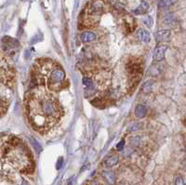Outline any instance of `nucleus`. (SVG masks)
<instances>
[{"label": "nucleus", "instance_id": "obj_1", "mask_svg": "<svg viewBox=\"0 0 186 185\" xmlns=\"http://www.w3.org/2000/svg\"><path fill=\"white\" fill-rule=\"evenodd\" d=\"M26 109L30 123L41 132L53 128L64 114L58 99L42 86H37L29 93Z\"/></svg>", "mask_w": 186, "mask_h": 185}, {"label": "nucleus", "instance_id": "obj_2", "mask_svg": "<svg viewBox=\"0 0 186 185\" xmlns=\"http://www.w3.org/2000/svg\"><path fill=\"white\" fill-rule=\"evenodd\" d=\"M104 10L105 4L103 0H92L86 9L85 24L87 26L94 25L97 23V20H99L101 15L104 12Z\"/></svg>", "mask_w": 186, "mask_h": 185}, {"label": "nucleus", "instance_id": "obj_3", "mask_svg": "<svg viewBox=\"0 0 186 185\" xmlns=\"http://www.w3.org/2000/svg\"><path fill=\"white\" fill-rule=\"evenodd\" d=\"M47 86L53 90H60L66 85V75L64 70L59 65H55L48 76Z\"/></svg>", "mask_w": 186, "mask_h": 185}, {"label": "nucleus", "instance_id": "obj_4", "mask_svg": "<svg viewBox=\"0 0 186 185\" xmlns=\"http://www.w3.org/2000/svg\"><path fill=\"white\" fill-rule=\"evenodd\" d=\"M15 72L11 63L6 58V56H0V79L5 84L11 85L14 81Z\"/></svg>", "mask_w": 186, "mask_h": 185}, {"label": "nucleus", "instance_id": "obj_5", "mask_svg": "<svg viewBox=\"0 0 186 185\" xmlns=\"http://www.w3.org/2000/svg\"><path fill=\"white\" fill-rule=\"evenodd\" d=\"M127 70L129 76H132V78H139L142 73V67L141 64L137 60H131L127 65Z\"/></svg>", "mask_w": 186, "mask_h": 185}, {"label": "nucleus", "instance_id": "obj_6", "mask_svg": "<svg viewBox=\"0 0 186 185\" xmlns=\"http://www.w3.org/2000/svg\"><path fill=\"white\" fill-rule=\"evenodd\" d=\"M167 50H168V46H166V45L157 46L156 48V49H154L153 54V60L156 61V63H159V61L163 60L165 56H166Z\"/></svg>", "mask_w": 186, "mask_h": 185}, {"label": "nucleus", "instance_id": "obj_7", "mask_svg": "<svg viewBox=\"0 0 186 185\" xmlns=\"http://www.w3.org/2000/svg\"><path fill=\"white\" fill-rule=\"evenodd\" d=\"M170 36H171V31L169 29L158 31V32L156 33V35H154L157 42H158V43L166 42V41H168L170 38Z\"/></svg>", "mask_w": 186, "mask_h": 185}, {"label": "nucleus", "instance_id": "obj_8", "mask_svg": "<svg viewBox=\"0 0 186 185\" xmlns=\"http://www.w3.org/2000/svg\"><path fill=\"white\" fill-rule=\"evenodd\" d=\"M80 39L83 43H90L97 39V35L92 31H85L81 34Z\"/></svg>", "mask_w": 186, "mask_h": 185}, {"label": "nucleus", "instance_id": "obj_9", "mask_svg": "<svg viewBox=\"0 0 186 185\" xmlns=\"http://www.w3.org/2000/svg\"><path fill=\"white\" fill-rule=\"evenodd\" d=\"M163 71H164L163 65L160 64V63H156V64H153V65H152L150 67V69H149V75L156 77V76H160L163 73Z\"/></svg>", "mask_w": 186, "mask_h": 185}, {"label": "nucleus", "instance_id": "obj_10", "mask_svg": "<svg viewBox=\"0 0 186 185\" xmlns=\"http://www.w3.org/2000/svg\"><path fill=\"white\" fill-rule=\"evenodd\" d=\"M82 83H83V85L85 86L86 89L88 90L90 93L95 89V83L94 81H93V79L89 76H83V78H82Z\"/></svg>", "mask_w": 186, "mask_h": 185}, {"label": "nucleus", "instance_id": "obj_11", "mask_svg": "<svg viewBox=\"0 0 186 185\" xmlns=\"http://www.w3.org/2000/svg\"><path fill=\"white\" fill-rule=\"evenodd\" d=\"M137 35H138V38L143 43H149L151 40L150 33L145 29H140L137 33Z\"/></svg>", "mask_w": 186, "mask_h": 185}, {"label": "nucleus", "instance_id": "obj_12", "mask_svg": "<svg viewBox=\"0 0 186 185\" xmlns=\"http://www.w3.org/2000/svg\"><path fill=\"white\" fill-rule=\"evenodd\" d=\"M149 9V3L144 1V0H142V1L140 3V5L138 6V8L134 10V14L135 15H141V14H144L147 10Z\"/></svg>", "mask_w": 186, "mask_h": 185}, {"label": "nucleus", "instance_id": "obj_13", "mask_svg": "<svg viewBox=\"0 0 186 185\" xmlns=\"http://www.w3.org/2000/svg\"><path fill=\"white\" fill-rule=\"evenodd\" d=\"M118 163H119V156L113 155V156H109L105 159L104 165L107 168H112V167L116 166Z\"/></svg>", "mask_w": 186, "mask_h": 185}, {"label": "nucleus", "instance_id": "obj_14", "mask_svg": "<svg viewBox=\"0 0 186 185\" xmlns=\"http://www.w3.org/2000/svg\"><path fill=\"white\" fill-rule=\"evenodd\" d=\"M102 176L109 184H115L116 182V174L111 170H105L102 172Z\"/></svg>", "mask_w": 186, "mask_h": 185}, {"label": "nucleus", "instance_id": "obj_15", "mask_svg": "<svg viewBox=\"0 0 186 185\" xmlns=\"http://www.w3.org/2000/svg\"><path fill=\"white\" fill-rule=\"evenodd\" d=\"M134 114L135 116L139 118H142L146 116L147 114V107L143 104H139L136 106L135 108V112H134Z\"/></svg>", "mask_w": 186, "mask_h": 185}, {"label": "nucleus", "instance_id": "obj_16", "mask_svg": "<svg viewBox=\"0 0 186 185\" xmlns=\"http://www.w3.org/2000/svg\"><path fill=\"white\" fill-rule=\"evenodd\" d=\"M30 142H31V144H32L33 148L35 149V151H36L37 153L42 152V146H41V144L38 142V140H37L36 138L31 137V138H30Z\"/></svg>", "mask_w": 186, "mask_h": 185}, {"label": "nucleus", "instance_id": "obj_17", "mask_svg": "<svg viewBox=\"0 0 186 185\" xmlns=\"http://www.w3.org/2000/svg\"><path fill=\"white\" fill-rule=\"evenodd\" d=\"M175 22H176V19H175L173 14H168L164 18V23L167 25H172Z\"/></svg>", "mask_w": 186, "mask_h": 185}, {"label": "nucleus", "instance_id": "obj_18", "mask_svg": "<svg viewBox=\"0 0 186 185\" xmlns=\"http://www.w3.org/2000/svg\"><path fill=\"white\" fill-rule=\"evenodd\" d=\"M153 81H147V82H145V83L143 84V86H142V92L143 93H145V94H147V93H149V92L152 90V88H153Z\"/></svg>", "mask_w": 186, "mask_h": 185}, {"label": "nucleus", "instance_id": "obj_19", "mask_svg": "<svg viewBox=\"0 0 186 185\" xmlns=\"http://www.w3.org/2000/svg\"><path fill=\"white\" fill-rule=\"evenodd\" d=\"M143 23H145L148 27H152L153 24V20L151 16H145L143 18Z\"/></svg>", "mask_w": 186, "mask_h": 185}, {"label": "nucleus", "instance_id": "obj_20", "mask_svg": "<svg viewBox=\"0 0 186 185\" xmlns=\"http://www.w3.org/2000/svg\"><path fill=\"white\" fill-rule=\"evenodd\" d=\"M172 3V0H161L159 5L161 8H168L171 5Z\"/></svg>", "mask_w": 186, "mask_h": 185}, {"label": "nucleus", "instance_id": "obj_21", "mask_svg": "<svg viewBox=\"0 0 186 185\" xmlns=\"http://www.w3.org/2000/svg\"><path fill=\"white\" fill-rule=\"evenodd\" d=\"M175 185H185L184 183V180L181 176H178L175 180Z\"/></svg>", "mask_w": 186, "mask_h": 185}, {"label": "nucleus", "instance_id": "obj_22", "mask_svg": "<svg viewBox=\"0 0 186 185\" xmlns=\"http://www.w3.org/2000/svg\"><path fill=\"white\" fill-rule=\"evenodd\" d=\"M5 110H6V105L4 103V101H2V100L0 99V116L5 112Z\"/></svg>", "mask_w": 186, "mask_h": 185}, {"label": "nucleus", "instance_id": "obj_23", "mask_svg": "<svg viewBox=\"0 0 186 185\" xmlns=\"http://www.w3.org/2000/svg\"><path fill=\"white\" fill-rule=\"evenodd\" d=\"M124 146H125V140H121L120 142H118L117 143V145H116V149L118 150V151H122L123 150V148H124Z\"/></svg>", "mask_w": 186, "mask_h": 185}, {"label": "nucleus", "instance_id": "obj_24", "mask_svg": "<svg viewBox=\"0 0 186 185\" xmlns=\"http://www.w3.org/2000/svg\"><path fill=\"white\" fill-rule=\"evenodd\" d=\"M140 124L139 123H136V124H134V125H132L131 127H130V131H136V130H138L139 128H140Z\"/></svg>", "mask_w": 186, "mask_h": 185}, {"label": "nucleus", "instance_id": "obj_25", "mask_svg": "<svg viewBox=\"0 0 186 185\" xmlns=\"http://www.w3.org/2000/svg\"><path fill=\"white\" fill-rule=\"evenodd\" d=\"M22 185H30V184H29V182H28V181H26V180H23V182H22Z\"/></svg>", "mask_w": 186, "mask_h": 185}]
</instances>
